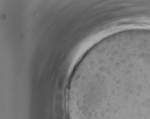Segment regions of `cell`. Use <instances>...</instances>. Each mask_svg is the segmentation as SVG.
<instances>
[{
  "label": "cell",
  "mask_w": 150,
  "mask_h": 119,
  "mask_svg": "<svg viewBox=\"0 0 150 119\" xmlns=\"http://www.w3.org/2000/svg\"><path fill=\"white\" fill-rule=\"evenodd\" d=\"M123 53L94 59L80 79L73 119H150V66Z\"/></svg>",
  "instance_id": "obj_1"
}]
</instances>
